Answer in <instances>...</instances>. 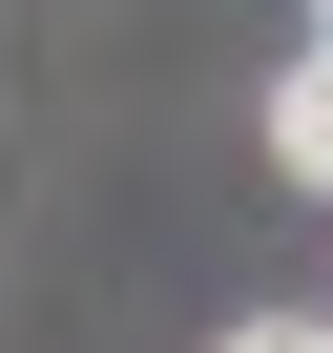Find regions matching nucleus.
I'll return each mask as SVG.
<instances>
[{"mask_svg":"<svg viewBox=\"0 0 333 353\" xmlns=\"http://www.w3.org/2000/svg\"><path fill=\"white\" fill-rule=\"evenodd\" d=\"M271 145H292V188H333V42H312V63L271 83Z\"/></svg>","mask_w":333,"mask_h":353,"instance_id":"obj_1","label":"nucleus"},{"mask_svg":"<svg viewBox=\"0 0 333 353\" xmlns=\"http://www.w3.org/2000/svg\"><path fill=\"white\" fill-rule=\"evenodd\" d=\"M229 353H333V312H250V332H229Z\"/></svg>","mask_w":333,"mask_h":353,"instance_id":"obj_2","label":"nucleus"}]
</instances>
